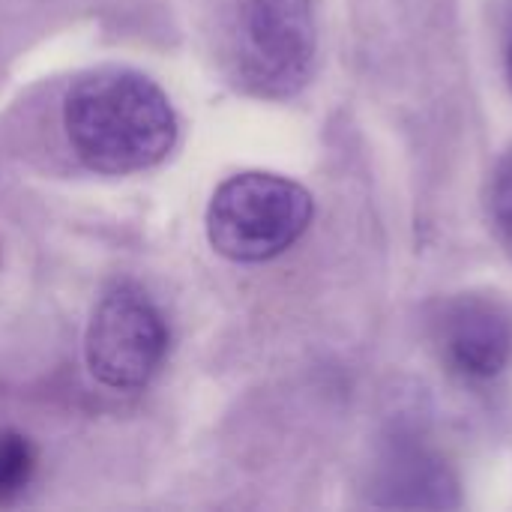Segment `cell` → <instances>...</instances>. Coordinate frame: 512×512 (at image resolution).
<instances>
[{
  "instance_id": "obj_1",
  "label": "cell",
  "mask_w": 512,
  "mask_h": 512,
  "mask_svg": "<svg viewBox=\"0 0 512 512\" xmlns=\"http://www.w3.org/2000/svg\"><path fill=\"white\" fill-rule=\"evenodd\" d=\"M63 129L78 162L111 177L147 171L165 162L177 144L171 99L135 69L81 75L66 90Z\"/></svg>"
},
{
  "instance_id": "obj_2",
  "label": "cell",
  "mask_w": 512,
  "mask_h": 512,
  "mask_svg": "<svg viewBox=\"0 0 512 512\" xmlns=\"http://www.w3.org/2000/svg\"><path fill=\"white\" fill-rule=\"evenodd\" d=\"M315 201L300 183L243 171L228 177L207 207V240L216 255L237 264H261L288 252L309 228Z\"/></svg>"
},
{
  "instance_id": "obj_3",
  "label": "cell",
  "mask_w": 512,
  "mask_h": 512,
  "mask_svg": "<svg viewBox=\"0 0 512 512\" xmlns=\"http://www.w3.org/2000/svg\"><path fill=\"white\" fill-rule=\"evenodd\" d=\"M165 354L168 324L156 303L132 282L108 288L84 333L90 375L111 390H141L162 369Z\"/></svg>"
},
{
  "instance_id": "obj_4",
  "label": "cell",
  "mask_w": 512,
  "mask_h": 512,
  "mask_svg": "<svg viewBox=\"0 0 512 512\" xmlns=\"http://www.w3.org/2000/svg\"><path fill=\"white\" fill-rule=\"evenodd\" d=\"M312 0H246L240 9V78L270 99L294 96L315 66Z\"/></svg>"
},
{
  "instance_id": "obj_5",
  "label": "cell",
  "mask_w": 512,
  "mask_h": 512,
  "mask_svg": "<svg viewBox=\"0 0 512 512\" xmlns=\"http://www.w3.org/2000/svg\"><path fill=\"white\" fill-rule=\"evenodd\" d=\"M435 342L447 369L465 381H492L512 360V315L489 297L465 294L444 306Z\"/></svg>"
},
{
  "instance_id": "obj_6",
  "label": "cell",
  "mask_w": 512,
  "mask_h": 512,
  "mask_svg": "<svg viewBox=\"0 0 512 512\" xmlns=\"http://www.w3.org/2000/svg\"><path fill=\"white\" fill-rule=\"evenodd\" d=\"M384 492L390 498L387 507H456V483L450 471L429 459L426 453H402L384 471Z\"/></svg>"
},
{
  "instance_id": "obj_7",
  "label": "cell",
  "mask_w": 512,
  "mask_h": 512,
  "mask_svg": "<svg viewBox=\"0 0 512 512\" xmlns=\"http://www.w3.org/2000/svg\"><path fill=\"white\" fill-rule=\"evenodd\" d=\"M36 474V450L33 444L12 432L0 429V507H12L30 489Z\"/></svg>"
},
{
  "instance_id": "obj_8",
  "label": "cell",
  "mask_w": 512,
  "mask_h": 512,
  "mask_svg": "<svg viewBox=\"0 0 512 512\" xmlns=\"http://www.w3.org/2000/svg\"><path fill=\"white\" fill-rule=\"evenodd\" d=\"M489 219L495 231L512 246V153L498 162L489 180Z\"/></svg>"
},
{
  "instance_id": "obj_9",
  "label": "cell",
  "mask_w": 512,
  "mask_h": 512,
  "mask_svg": "<svg viewBox=\"0 0 512 512\" xmlns=\"http://www.w3.org/2000/svg\"><path fill=\"white\" fill-rule=\"evenodd\" d=\"M507 78H510V87H512V42H510V51H507Z\"/></svg>"
}]
</instances>
